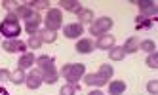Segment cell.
Masks as SVG:
<instances>
[{
    "label": "cell",
    "mask_w": 158,
    "mask_h": 95,
    "mask_svg": "<svg viewBox=\"0 0 158 95\" xmlns=\"http://www.w3.org/2000/svg\"><path fill=\"white\" fill-rule=\"evenodd\" d=\"M0 34L6 36V40H15L21 34V25L19 17L15 14H8L2 21H0Z\"/></svg>",
    "instance_id": "6da1fadb"
},
{
    "label": "cell",
    "mask_w": 158,
    "mask_h": 95,
    "mask_svg": "<svg viewBox=\"0 0 158 95\" xmlns=\"http://www.w3.org/2000/svg\"><path fill=\"white\" fill-rule=\"evenodd\" d=\"M59 74H63V78L67 80V84H73V86H76L78 89H80L78 80L86 74V67L82 63H67V65H63Z\"/></svg>",
    "instance_id": "7a4b0ae2"
},
{
    "label": "cell",
    "mask_w": 158,
    "mask_h": 95,
    "mask_svg": "<svg viewBox=\"0 0 158 95\" xmlns=\"http://www.w3.org/2000/svg\"><path fill=\"white\" fill-rule=\"evenodd\" d=\"M44 25H46L44 29L57 32L63 27V14H61V10L59 8H50L48 14H46V19H44Z\"/></svg>",
    "instance_id": "3957f363"
},
{
    "label": "cell",
    "mask_w": 158,
    "mask_h": 95,
    "mask_svg": "<svg viewBox=\"0 0 158 95\" xmlns=\"http://www.w3.org/2000/svg\"><path fill=\"white\" fill-rule=\"evenodd\" d=\"M114 21L110 17H99V19H94V23L89 25V34L92 36H101V34H109V31L112 29Z\"/></svg>",
    "instance_id": "277c9868"
},
{
    "label": "cell",
    "mask_w": 158,
    "mask_h": 95,
    "mask_svg": "<svg viewBox=\"0 0 158 95\" xmlns=\"http://www.w3.org/2000/svg\"><path fill=\"white\" fill-rule=\"evenodd\" d=\"M44 84V78H42V70L40 68H35L25 76V86L29 89H38L40 86Z\"/></svg>",
    "instance_id": "5b68a950"
},
{
    "label": "cell",
    "mask_w": 158,
    "mask_h": 95,
    "mask_svg": "<svg viewBox=\"0 0 158 95\" xmlns=\"http://www.w3.org/2000/svg\"><path fill=\"white\" fill-rule=\"evenodd\" d=\"M40 23H42V17H40L38 11H32V14L25 19V31H27L29 36H31V34H38Z\"/></svg>",
    "instance_id": "8992f818"
},
{
    "label": "cell",
    "mask_w": 158,
    "mask_h": 95,
    "mask_svg": "<svg viewBox=\"0 0 158 95\" xmlns=\"http://www.w3.org/2000/svg\"><path fill=\"white\" fill-rule=\"evenodd\" d=\"M36 67L42 70V74L52 72V70H57V68H55V59L52 55H40V57H36Z\"/></svg>",
    "instance_id": "52a82bcc"
},
{
    "label": "cell",
    "mask_w": 158,
    "mask_h": 95,
    "mask_svg": "<svg viewBox=\"0 0 158 95\" xmlns=\"http://www.w3.org/2000/svg\"><path fill=\"white\" fill-rule=\"evenodd\" d=\"M2 48H4V52H8V53H15V52H27V42H21L19 38H15V40H4V44H2Z\"/></svg>",
    "instance_id": "ba28073f"
},
{
    "label": "cell",
    "mask_w": 158,
    "mask_h": 95,
    "mask_svg": "<svg viewBox=\"0 0 158 95\" xmlns=\"http://www.w3.org/2000/svg\"><path fill=\"white\" fill-rule=\"evenodd\" d=\"M139 8V14L143 17H151V15H156V2L152 0H139V2H135Z\"/></svg>",
    "instance_id": "9c48e42d"
},
{
    "label": "cell",
    "mask_w": 158,
    "mask_h": 95,
    "mask_svg": "<svg viewBox=\"0 0 158 95\" xmlns=\"http://www.w3.org/2000/svg\"><path fill=\"white\" fill-rule=\"evenodd\" d=\"M84 82L88 86H92V88H103V86H107L109 84V80L107 78H103L99 72H92V74H84Z\"/></svg>",
    "instance_id": "30bf717a"
},
{
    "label": "cell",
    "mask_w": 158,
    "mask_h": 95,
    "mask_svg": "<svg viewBox=\"0 0 158 95\" xmlns=\"http://www.w3.org/2000/svg\"><path fill=\"white\" fill-rule=\"evenodd\" d=\"M63 34L67 38H78L84 34V27L80 25V23H69V25L63 27Z\"/></svg>",
    "instance_id": "8fae6325"
},
{
    "label": "cell",
    "mask_w": 158,
    "mask_h": 95,
    "mask_svg": "<svg viewBox=\"0 0 158 95\" xmlns=\"http://www.w3.org/2000/svg\"><path fill=\"white\" fill-rule=\"evenodd\" d=\"M116 46V38L112 36V34H101V36H97V42H95V48H99V50H110V48Z\"/></svg>",
    "instance_id": "7c38bea8"
},
{
    "label": "cell",
    "mask_w": 158,
    "mask_h": 95,
    "mask_svg": "<svg viewBox=\"0 0 158 95\" xmlns=\"http://www.w3.org/2000/svg\"><path fill=\"white\" fill-rule=\"evenodd\" d=\"M94 48H95L94 40L84 36V38H78V42H76V46H74V50H76L78 53H92Z\"/></svg>",
    "instance_id": "4fadbf2b"
},
{
    "label": "cell",
    "mask_w": 158,
    "mask_h": 95,
    "mask_svg": "<svg viewBox=\"0 0 158 95\" xmlns=\"http://www.w3.org/2000/svg\"><path fill=\"white\" fill-rule=\"evenodd\" d=\"M36 63V57H35V53L32 52H25L23 55L19 57V61H17V68H29V67H32Z\"/></svg>",
    "instance_id": "5bb4252c"
},
{
    "label": "cell",
    "mask_w": 158,
    "mask_h": 95,
    "mask_svg": "<svg viewBox=\"0 0 158 95\" xmlns=\"http://www.w3.org/2000/svg\"><path fill=\"white\" fill-rule=\"evenodd\" d=\"M59 6L65 11H73V14H80L82 11V4L78 0H59Z\"/></svg>",
    "instance_id": "9a60e30c"
},
{
    "label": "cell",
    "mask_w": 158,
    "mask_h": 95,
    "mask_svg": "<svg viewBox=\"0 0 158 95\" xmlns=\"http://www.w3.org/2000/svg\"><path fill=\"white\" fill-rule=\"evenodd\" d=\"M122 50H124V53H135V52H139V38L137 36H130L126 42H124Z\"/></svg>",
    "instance_id": "2e32d148"
},
{
    "label": "cell",
    "mask_w": 158,
    "mask_h": 95,
    "mask_svg": "<svg viewBox=\"0 0 158 95\" xmlns=\"http://www.w3.org/2000/svg\"><path fill=\"white\" fill-rule=\"evenodd\" d=\"M152 25H154V21L151 17H143V15L135 17V29L137 31H149V29H152Z\"/></svg>",
    "instance_id": "e0dca14e"
},
{
    "label": "cell",
    "mask_w": 158,
    "mask_h": 95,
    "mask_svg": "<svg viewBox=\"0 0 158 95\" xmlns=\"http://www.w3.org/2000/svg\"><path fill=\"white\" fill-rule=\"evenodd\" d=\"M126 82L124 80H114V82H110L109 84V93L110 95H122L124 91H126Z\"/></svg>",
    "instance_id": "ac0fdd59"
},
{
    "label": "cell",
    "mask_w": 158,
    "mask_h": 95,
    "mask_svg": "<svg viewBox=\"0 0 158 95\" xmlns=\"http://www.w3.org/2000/svg\"><path fill=\"white\" fill-rule=\"evenodd\" d=\"M25 70L23 68H15L12 74H10V84L14 86H19V84H25Z\"/></svg>",
    "instance_id": "d6986e66"
},
{
    "label": "cell",
    "mask_w": 158,
    "mask_h": 95,
    "mask_svg": "<svg viewBox=\"0 0 158 95\" xmlns=\"http://www.w3.org/2000/svg\"><path fill=\"white\" fill-rule=\"evenodd\" d=\"M78 23H80V25L84 27V25H92L94 23V11L92 10H88V8H82V11L80 14H78Z\"/></svg>",
    "instance_id": "ffe728a7"
},
{
    "label": "cell",
    "mask_w": 158,
    "mask_h": 95,
    "mask_svg": "<svg viewBox=\"0 0 158 95\" xmlns=\"http://www.w3.org/2000/svg\"><path fill=\"white\" fill-rule=\"evenodd\" d=\"M38 34H40V38H42V44H53L55 40H57V32L48 31V29L38 31Z\"/></svg>",
    "instance_id": "44dd1931"
},
{
    "label": "cell",
    "mask_w": 158,
    "mask_h": 95,
    "mask_svg": "<svg viewBox=\"0 0 158 95\" xmlns=\"http://www.w3.org/2000/svg\"><path fill=\"white\" fill-rule=\"evenodd\" d=\"M32 11H38V10H48L50 2L48 0H29V2H25Z\"/></svg>",
    "instance_id": "7402d4cb"
},
{
    "label": "cell",
    "mask_w": 158,
    "mask_h": 95,
    "mask_svg": "<svg viewBox=\"0 0 158 95\" xmlns=\"http://www.w3.org/2000/svg\"><path fill=\"white\" fill-rule=\"evenodd\" d=\"M109 57L112 59V61H122V59L126 57V53H124L122 46H114V48H110V50H109Z\"/></svg>",
    "instance_id": "603a6c76"
},
{
    "label": "cell",
    "mask_w": 158,
    "mask_h": 95,
    "mask_svg": "<svg viewBox=\"0 0 158 95\" xmlns=\"http://www.w3.org/2000/svg\"><path fill=\"white\" fill-rule=\"evenodd\" d=\"M40 46H42V38H40V34H31L29 40H27V48H31V50H38Z\"/></svg>",
    "instance_id": "cb8c5ba5"
},
{
    "label": "cell",
    "mask_w": 158,
    "mask_h": 95,
    "mask_svg": "<svg viewBox=\"0 0 158 95\" xmlns=\"http://www.w3.org/2000/svg\"><path fill=\"white\" fill-rule=\"evenodd\" d=\"M139 50L147 52V53H154L156 52V44L152 40H143V42H139Z\"/></svg>",
    "instance_id": "d4e9b609"
},
{
    "label": "cell",
    "mask_w": 158,
    "mask_h": 95,
    "mask_svg": "<svg viewBox=\"0 0 158 95\" xmlns=\"http://www.w3.org/2000/svg\"><path fill=\"white\" fill-rule=\"evenodd\" d=\"M31 14H32V10H31L27 4H19V8H17V11H15V15H17L19 19H27Z\"/></svg>",
    "instance_id": "484cf974"
},
{
    "label": "cell",
    "mask_w": 158,
    "mask_h": 95,
    "mask_svg": "<svg viewBox=\"0 0 158 95\" xmlns=\"http://www.w3.org/2000/svg\"><path fill=\"white\" fill-rule=\"evenodd\" d=\"M42 78H44V84H55V82L59 80V72L57 70H52V72H46V74H42Z\"/></svg>",
    "instance_id": "4316f807"
},
{
    "label": "cell",
    "mask_w": 158,
    "mask_h": 95,
    "mask_svg": "<svg viewBox=\"0 0 158 95\" xmlns=\"http://www.w3.org/2000/svg\"><path fill=\"white\" fill-rule=\"evenodd\" d=\"M2 8L8 11V14H15L17 8H19V4L14 2V0H2Z\"/></svg>",
    "instance_id": "83f0119b"
},
{
    "label": "cell",
    "mask_w": 158,
    "mask_h": 95,
    "mask_svg": "<svg viewBox=\"0 0 158 95\" xmlns=\"http://www.w3.org/2000/svg\"><path fill=\"white\" fill-rule=\"evenodd\" d=\"M99 74L103 76V78H107V80H110L112 74H114V68H112L110 65H101L99 67Z\"/></svg>",
    "instance_id": "f1b7e54d"
},
{
    "label": "cell",
    "mask_w": 158,
    "mask_h": 95,
    "mask_svg": "<svg viewBox=\"0 0 158 95\" xmlns=\"http://www.w3.org/2000/svg\"><path fill=\"white\" fill-rule=\"evenodd\" d=\"M76 91H80L76 86H73V84H65V86L59 89V95H74Z\"/></svg>",
    "instance_id": "f546056e"
},
{
    "label": "cell",
    "mask_w": 158,
    "mask_h": 95,
    "mask_svg": "<svg viewBox=\"0 0 158 95\" xmlns=\"http://www.w3.org/2000/svg\"><path fill=\"white\" fill-rule=\"evenodd\" d=\"M147 67L149 68H158V52L149 53V57H147Z\"/></svg>",
    "instance_id": "4dcf8cb0"
},
{
    "label": "cell",
    "mask_w": 158,
    "mask_h": 95,
    "mask_svg": "<svg viewBox=\"0 0 158 95\" xmlns=\"http://www.w3.org/2000/svg\"><path fill=\"white\" fill-rule=\"evenodd\" d=\"M147 91H149L151 95H156V93H158V80L147 82Z\"/></svg>",
    "instance_id": "1f68e13d"
},
{
    "label": "cell",
    "mask_w": 158,
    "mask_h": 95,
    "mask_svg": "<svg viewBox=\"0 0 158 95\" xmlns=\"http://www.w3.org/2000/svg\"><path fill=\"white\" fill-rule=\"evenodd\" d=\"M10 70L8 68H0V84H6V82H10Z\"/></svg>",
    "instance_id": "d6a6232c"
},
{
    "label": "cell",
    "mask_w": 158,
    "mask_h": 95,
    "mask_svg": "<svg viewBox=\"0 0 158 95\" xmlns=\"http://www.w3.org/2000/svg\"><path fill=\"white\" fill-rule=\"evenodd\" d=\"M88 95H105L103 91H101V89H94V91H89Z\"/></svg>",
    "instance_id": "836d02e7"
},
{
    "label": "cell",
    "mask_w": 158,
    "mask_h": 95,
    "mask_svg": "<svg viewBox=\"0 0 158 95\" xmlns=\"http://www.w3.org/2000/svg\"><path fill=\"white\" fill-rule=\"evenodd\" d=\"M0 95H10V93H8V89H6L4 86H0Z\"/></svg>",
    "instance_id": "e575fe53"
}]
</instances>
